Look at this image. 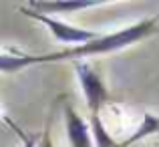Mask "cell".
<instances>
[{
	"label": "cell",
	"mask_w": 159,
	"mask_h": 147,
	"mask_svg": "<svg viewBox=\"0 0 159 147\" xmlns=\"http://www.w3.org/2000/svg\"><path fill=\"white\" fill-rule=\"evenodd\" d=\"M91 137H93L95 147H119V143L113 141V137L109 135V131L105 129L101 121V115H91Z\"/></svg>",
	"instance_id": "8"
},
{
	"label": "cell",
	"mask_w": 159,
	"mask_h": 147,
	"mask_svg": "<svg viewBox=\"0 0 159 147\" xmlns=\"http://www.w3.org/2000/svg\"><path fill=\"white\" fill-rule=\"evenodd\" d=\"M101 4L99 0H52V2H30V10L36 14H61V12H75V10H83V8H91Z\"/></svg>",
	"instance_id": "5"
},
{
	"label": "cell",
	"mask_w": 159,
	"mask_h": 147,
	"mask_svg": "<svg viewBox=\"0 0 159 147\" xmlns=\"http://www.w3.org/2000/svg\"><path fill=\"white\" fill-rule=\"evenodd\" d=\"M157 24H159V14L151 16V18H143V20H139V22L131 24V26H127V28L111 32V34H101L99 39L91 40V43H87V44H81V47H73V48L61 50V53L32 57V65H39V62H57V61H81V58H85V57L117 53V50H121V48H127V47H131V44L143 40L147 34H151V32L155 30Z\"/></svg>",
	"instance_id": "1"
},
{
	"label": "cell",
	"mask_w": 159,
	"mask_h": 147,
	"mask_svg": "<svg viewBox=\"0 0 159 147\" xmlns=\"http://www.w3.org/2000/svg\"><path fill=\"white\" fill-rule=\"evenodd\" d=\"M65 127H66V137H69L70 147H93V137H91L89 125L73 109V105H65Z\"/></svg>",
	"instance_id": "4"
},
{
	"label": "cell",
	"mask_w": 159,
	"mask_h": 147,
	"mask_svg": "<svg viewBox=\"0 0 159 147\" xmlns=\"http://www.w3.org/2000/svg\"><path fill=\"white\" fill-rule=\"evenodd\" d=\"M22 147H36V135L24 137V145H22Z\"/></svg>",
	"instance_id": "10"
},
{
	"label": "cell",
	"mask_w": 159,
	"mask_h": 147,
	"mask_svg": "<svg viewBox=\"0 0 159 147\" xmlns=\"http://www.w3.org/2000/svg\"><path fill=\"white\" fill-rule=\"evenodd\" d=\"M32 65V54H6L0 53V73H18Z\"/></svg>",
	"instance_id": "7"
},
{
	"label": "cell",
	"mask_w": 159,
	"mask_h": 147,
	"mask_svg": "<svg viewBox=\"0 0 159 147\" xmlns=\"http://www.w3.org/2000/svg\"><path fill=\"white\" fill-rule=\"evenodd\" d=\"M20 12L26 16H30V18L39 20V22H43L44 26L51 30V34L54 36V40H58V43L62 44H75V47H81V44H87L91 43V40L99 39V32L95 30H87V28H79V26H73V24L69 22H62V20H57L52 18V16H44V14H36V12H32L30 8H20Z\"/></svg>",
	"instance_id": "2"
},
{
	"label": "cell",
	"mask_w": 159,
	"mask_h": 147,
	"mask_svg": "<svg viewBox=\"0 0 159 147\" xmlns=\"http://www.w3.org/2000/svg\"><path fill=\"white\" fill-rule=\"evenodd\" d=\"M36 147H54L52 145V139H51V123L47 125V129H44V133L40 135V141Z\"/></svg>",
	"instance_id": "9"
},
{
	"label": "cell",
	"mask_w": 159,
	"mask_h": 147,
	"mask_svg": "<svg viewBox=\"0 0 159 147\" xmlns=\"http://www.w3.org/2000/svg\"><path fill=\"white\" fill-rule=\"evenodd\" d=\"M157 131H159V117L157 115H151V113H145L143 121H141V125H139V129H137L129 139H125L123 143H119V147H129V145L137 143V141L145 139V137L153 135V133H157Z\"/></svg>",
	"instance_id": "6"
},
{
	"label": "cell",
	"mask_w": 159,
	"mask_h": 147,
	"mask_svg": "<svg viewBox=\"0 0 159 147\" xmlns=\"http://www.w3.org/2000/svg\"><path fill=\"white\" fill-rule=\"evenodd\" d=\"M75 71H77V77L81 81V89L91 115H99L103 103L109 99V93L105 85H103L101 77H99V73L85 61H75Z\"/></svg>",
	"instance_id": "3"
}]
</instances>
